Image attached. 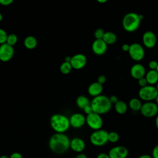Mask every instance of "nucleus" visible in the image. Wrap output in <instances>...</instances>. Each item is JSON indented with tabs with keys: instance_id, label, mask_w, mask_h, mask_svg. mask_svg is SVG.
<instances>
[{
	"instance_id": "25",
	"label": "nucleus",
	"mask_w": 158,
	"mask_h": 158,
	"mask_svg": "<svg viewBox=\"0 0 158 158\" xmlns=\"http://www.w3.org/2000/svg\"><path fill=\"white\" fill-rule=\"evenodd\" d=\"M72 69L73 68L71 65L70 62L64 61L60 65V71L62 73L65 74V75L69 74L72 71Z\"/></svg>"
},
{
	"instance_id": "48",
	"label": "nucleus",
	"mask_w": 158,
	"mask_h": 158,
	"mask_svg": "<svg viewBox=\"0 0 158 158\" xmlns=\"http://www.w3.org/2000/svg\"><path fill=\"white\" fill-rule=\"evenodd\" d=\"M2 20V14L0 12V22H1Z\"/></svg>"
},
{
	"instance_id": "22",
	"label": "nucleus",
	"mask_w": 158,
	"mask_h": 158,
	"mask_svg": "<svg viewBox=\"0 0 158 158\" xmlns=\"http://www.w3.org/2000/svg\"><path fill=\"white\" fill-rule=\"evenodd\" d=\"M76 104L80 109H83L86 106H87L88 105H90L91 102L89 101V99L86 96L81 95V96H79L77 98Z\"/></svg>"
},
{
	"instance_id": "43",
	"label": "nucleus",
	"mask_w": 158,
	"mask_h": 158,
	"mask_svg": "<svg viewBox=\"0 0 158 158\" xmlns=\"http://www.w3.org/2000/svg\"><path fill=\"white\" fill-rule=\"evenodd\" d=\"M155 124H156V127L158 130V114L157 115V117L156 118V120H155Z\"/></svg>"
},
{
	"instance_id": "8",
	"label": "nucleus",
	"mask_w": 158,
	"mask_h": 158,
	"mask_svg": "<svg viewBox=\"0 0 158 158\" xmlns=\"http://www.w3.org/2000/svg\"><path fill=\"white\" fill-rule=\"evenodd\" d=\"M86 123L89 128L95 131L101 129L103 125V120L101 115L93 112L87 115L86 117Z\"/></svg>"
},
{
	"instance_id": "50",
	"label": "nucleus",
	"mask_w": 158,
	"mask_h": 158,
	"mask_svg": "<svg viewBox=\"0 0 158 158\" xmlns=\"http://www.w3.org/2000/svg\"><path fill=\"white\" fill-rule=\"evenodd\" d=\"M156 71L158 72V65H157V69H156Z\"/></svg>"
},
{
	"instance_id": "19",
	"label": "nucleus",
	"mask_w": 158,
	"mask_h": 158,
	"mask_svg": "<svg viewBox=\"0 0 158 158\" xmlns=\"http://www.w3.org/2000/svg\"><path fill=\"white\" fill-rule=\"evenodd\" d=\"M148 85H154L158 82V72L156 70H149L145 75Z\"/></svg>"
},
{
	"instance_id": "36",
	"label": "nucleus",
	"mask_w": 158,
	"mask_h": 158,
	"mask_svg": "<svg viewBox=\"0 0 158 158\" xmlns=\"http://www.w3.org/2000/svg\"><path fill=\"white\" fill-rule=\"evenodd\" d=\"M13 2V0H0V4L2 6H9Z\"/></svg>"
},
{
	"instance_id": "42",
	"label": "nucleus",
	"mask_w": 158,
	"mask_h": 158,
	"mask_svg": "<svg viewBox=\"0 0 158 158\" xmlns=\"http://www.w3.org/2000/svg\"><path fill=\"white\" fill-rule=\"evenodd\" d=\"M71 59H72V57H70V56H67V57L65 58V62H70Z\"/></svg>"
},
{
	"instance_id": "33",
	"label": "nucleus",
	"mask_w": 158,
	"mask_h": 158,
	"mask_svg": "<svg viewBox=\"0 0 158 158\" xmlns=\"http://www.w3.org/2000/svg\"><path fill=\"white\" fill-rule=\"evenodd\" d=\"M83 110L84 112H85L86 115H89V114H91V113L93 112V109H92V107H91V104H90V105H88V106H86Z\"/></svg>"
},
{
	"instance_id": "16",
	"label": "nucleus",
	"mask_w": 158,
	"mask_h": 158,
	"mask_svg": "<svg viewBox=\"0 0 158 158\" xmlns=\"http://www.w3.org/2000/svg\"><path fill=\"white\" fill-rule=\"evenodd\" d=\"M146 69L144 67L140 64L133 65L130 69V74L131 77L136 80L143 78L146 75Z\"/></svg>"
},
{
	"instance_id": "41",
	"label": "nucleus",
	"mask_w": 158,
	"mask_h": 158,
	"mask_svg": "<svg viewBox=\"0 0 158 158\" xmlns=\"http://www.w3.org/2000/svg\"><path fill=\"white\" fill-rule=\"evenodd\" d=\"M138 158H152V156H151L148 154H143V155L140 156Z\"/></svg>"
},
{
	"instance_id": "39",
	"label": "nucleus",
	"mask_w": 158,
	"mask_h": 158,
	"mask_svg": "<svg viewBox=\"0 0 158 158\" xmlns=\"http://www.w3.org/2000/svg\"><path fill=\"white\" fill-rule=\"evenodd\" d=\"M129 49H130V45L128 44H123L122 46V49L125 52H128Z\"/></svg>"
},
{
	"instance_id": "32",
	"label": "nucleus",
	"mask_w": 158,
	"mask_h": 158,
	"mask_svg": "<svg viewBox=\"0 0 158 158\" xmlns=\"http://www.w3.org/2000/svg\"><path fill=\"white\" fill-rule=\"evenodd\" d=\"M152 157L158 158V144L155 146L152 151Z\"/></svg>"
},
{
	"instance_id": "12",
	"label": "nucleus",
	"mask_w": 158,
	"mask_h": 158,
	"mask_svg": "<svg viewBox=\"0 0 158 158\" xmlns=\"http://www.w3.org/2000/svg\"><path fill=\"white\" fill-rule=\"evenodd\" d=\"M108 154L110 158H126L128 155V150L123 146H117L110 149Z\"/></svg>"
},
{
	"instance_id": "46",
	"label": "nucleus",
	"mask_w": 158,
	"mask_h": 158,
	"mask_svg": "<svg viewBox=\"0 0 158 158\" xmlns=\"http://www.w3.org/2000/svg\"><path fill=\"white\" fill-rule=\"evenodd\" d=\"M0 158H9V157L6 156V155H2V156H0Z\"/></svg>"
},
{
	"instance_id": "10",
	"label": "nucleus",
	"mask_w": 158,
	"mask_h": 158,
	"mask_svg": "<svg viewBox=\"0 0 158 158\" xmlns=\"http://www.w3.org/2000/svg\"><path fill=\"white\" fill-rule=\"evenodd\" d=\"M14 54V49L13 46L6 43L0 45V60L2 62L10 60L12 58Z\"/></svg>"
},
{
	"instance_id": "7",
	"label": "nucleus",
	"mask_w": 158,
	"mask_h": 158,
	"mask_svg": "<svg viewBox=\"0 0 158 158\" xmlns=\"http://www.w3.org/2000/svg\"><path fill=\"white\" fill-rule=\"evenodd\" d=\"M128 53L130 57L135 61L141 60L145 54L143 47L138 43H134L130 45Z\"/></svg>"
},
{
	"instance_id": "1",
	"label": "nucleus",
	"mask_w": 158,
	"mask_h": 158,
	"mask_svg": "<svg viewBox=\"0 0 158 158\" xmlns=\"http://www.w3.org/2000/svg\"><path fill=\"white\" fill-rule=\"evenodd\" d=\"M70 140L64 133H56L49 139V147L54 153L60 154L65 152L70 148Z\"/></svg>"
},
{
	"instance_id": "21",
	"label": "nucleus",
	"mask_w": 158,
	"mask_h": 158,
	"mask_svg": "<svg viewBox=\"0 0 158 158\" xmlns=\"http://www.w3.org/2000/svg\"><path fill=\"white\" fill-rule=\"evenodd\" d=\"M102 40L107 45L112 44L116 42L117 36L112 31H107L105 32Z\"/></svg>"
},
{
	"instance_id": "20",
	"label": "nucleus",
	"mask_w": 158,
	"mask_h": 158,
	"mask_svg": "<svg viewBox=\"0 0 158 158\" xmlns=\"http://www.w3.org/2000/svg\"><path fill=\"white\" fill-rule=\"evenodd\" d=\"M24 46L29 49H33L37 46V40L33 36H28L24 40Z\"/></svg>"
},
{
	"instance_id": "34",
	"label": "nucleus",
	"mask_w": 158,
	"mask_h": 158,
	"mask_svg": "<svg viewBox=\"0 0 158 158\" xmlns=\"http://www.w3.org/2000/svg\"><path fill=\"white\" fill-rule=\"evenodd\" d=\"M106 81V77L104 75H101L98 77L97 82H98L99 83H100L101 85H103L104 83H105Z\"/></svg>"
},
{
	"instance_id": "24",
	"label": "nucleus",
	"mask_w": 158,
	"mask_h": 158,
	"mask_svg": "<svg viewBox=\"0 0 158 158\" xmlns=\"http://www.w3.org/2000/svg\"><path fill=\"white\" fill-rule=\"evenodd\" d=\"M114 107L115 111L119 114H124L127 112L128 108L127 104L124 101L120 100L114 104Z\"/></svg>"
},
{
	"instance_id": "15",
	"label": "nucleus",
	"mask_w": 158,
	"mask_h": 158,
	"mask_svg": "<svg viewBox=\"0 0 158 158\" xmlns=\"http://www.w3.org/2000/svg\"><path fill=\"white\" fill-rule=\"evenodd\" d=\"M143 43L148 48H152L157 43L156 35L151 31H146L143 35Z\"/></svg>"
},
{
	"instance_id": "31",
	"label": "nucleus",
	"mask_w": 158,
	"mask_h": 158,
	"mask_svg": "<svg viewBox=\"0 0 158 158\" xmlns=\"http://www.w3.org/2000/svg\"><path fill=\"white\" fill-rule=\"evenodd\" d=\"M138 81V84L141 86V88H143V87H144V86L148 85V81H147L145 77L139 79Z\"/></svg>"
},
{
	"instance_id": "30",
	"label": "nucleus",
	"mask_w": 158,
	"mask_h": 158,
	"mask_svg": "<svg viewBox=\"0 0 158 158\" xmlns=\"http://www.w3.org/2000/svg\"><path fill=\"white\" fill-rule=\"evenodd\" d=\"M158 65V62L156 60H151L149 62V67L150 69V70H156L157 69Z\"/></svg>"
},
{
	"instance_id": "27",
	"label": "nucleus",
	"mask_w": 158,
	"mask_h": 158,
	"mask_svg": "<svg viewBox=\"0 0 158 158\" xmlns=\"http://www.w3.org/2000/svg\"><path fill=\"white\" fill-rule=\"evenodd\" d=\"M119 139V135L115 131H110L108 133V141L114 143H117Z\"/></svg>"
},
{
	"instance_id": "29",
	"label": "nucleus",
	"mask_w": 158,
	"mask_h": 158,
	"mask_svg": "<svg viewBox=\"0 0 158 158\" xmlns=\"http://www.w3.org/2000/svg\"><path fill=\"white\" fill-rule=\"evenodd\" d=\"M104 33L105 32L102 28H97L94 31V35L96 40H99V39H102Z\"/></svg>"
},
{
	"instance_id": "45",
	"label": "nucleus",
	"mask_w": 158,
	"mask_h": 158,
	"mask_svg": "<svg viewBox=\"0 0 158 158\" xmlns=\"http://www.w3.org/2000/svg\"><path fill=\"white\" fill-rule=\"evenodd\" d=\"M138 16H139V19L141 20H142L143 19V18H144V16L142 14H138Z\"/></svg>"
},
{
	"instance_id": "38",
	"label": "nucleus",
	"mask_w": 158,
	"mask_h": 158,
	"mask_svg": "<svg viewBox=\"0 0 158 158\" xmlns=\"http://www.w3.org/2000/svg\"><path fill=\"white\" fill-rule=\"evenodd\" d=\"M96 158H110V157H109V156L108 154L102 152V153L99 154L97 156V157H96Z\"/></svg>"
},
{
	"instance_id": "35",
	"label": "nucleus",
	"mask_w": 158,
	"mask_h": 158,
	"mask_svg": "<svg viewBox=\"0 0 158 158\" xmlns=\"http://www.w3.org/2000/svg\"><path fill=\"white\" fill-rule=\"evenodd\" d=\"M109 100H110V102L112 104H115L118 101V98L115 96V95H112L110 96L109 98Z\"/></svg>"
},
{
	"instance_id": "23",
	"label": "nucleus",
	"mask_w": 158,
	"mask_h": 158,
	"mask_svg": "<svg viewBox=\"0 0 158 158\" xmlns=\"http://www.w3.org/2000/svg\"><path fill=\"white\" fill-rule=\"evenodd\" d=\"M129 107L133 111H139L141 110L142 104L140 100L136 98H133L129 101Z\"/></svg>"
},
{
	"instance_id": "11",
	"label": "nucleus",
	"mask_w": 158,
	"mask_h": 158,
	"mask_svg": "<svg viewBox=\"0 0 158 158\" xmlns=\"http://www.w3.org/2000/svg\"><path fill=\"white\" fill-rule=\"evenodd\" d=\"M87 63V58L83 54H77L72 57L70 64L73 69L79 70L83 68Z\"/></svg>"
},
{
	"instance_id": "3",
	"label": "nucleus",
	"mask_w": 158,
	"mask_h": 158,
	"mask_svg": "<svg viewBox=\"0 0 158 158\" xmlns=\"http://www.w3.org/2000/svg\"><path fill=\"white\" fill-rule=\"evenodd\" d=\"M50 125L56 133H64L70 126L69 118L61 114L52 115L50 118Z\"/></svg>"
},
{
	"instance_id": "37",
	"label": "nucleus",
	"mask_w": 158,
	"mask_h": 158,
	"mask_svg": "<svg viewBox=\"0 0 158 158\" xmlns=\"http://www.w3.org/2000/svg\"><path fill=\"white\" fill-rule=\"evenodd\" d=\"M9 158H23V157H22V155L20 153L17 152H13L9 156Z\"/></svg>"
},
{
	"instance_id": "17",
	"label": "nucleus",
	"mask_w": 158,
	"mask_h": 158,
	"mask_svg": "<svg viewBox=\"0 0 158 158\" xmlns=\"http://www.w3.org/2000/svg\"><path fill=\"white\" fill-rule=\"evenodd\" d=\"M70 148L76 152H81L85 148V143L80 138H74L70 140Z\"/></svg>"
},
{
	"instance_id": "2",
	"label": "nucleus",
	"mask_w": 158,
	"mask_h": 158,
	"mask_svg": "<svg viewBox=\"0 0 158 158\" xmlns=\"http://www.w3.org/2000/svg\"><path fill=\"white\" fill-rule=\"evenodd\" d=\"M91 106L93 112L99 115L104 114L108 112L111 107L112 104L110 102L109 98L105 95H99L94 97L91 101Z\"/></svg>"
},
{
	"instance_id": "26",
	"label": "nucleus",
	"mask_w": 158,
	"mask_h": 158,
	"mask_svg": "<svg viewBox=\"0 0 158 158\" xmlns=\"http://www.w3.org/2000/svg\"><path fill=\"white\" fill-rule=\"evenodd\" d=\"M17 41H18L17 36L15 34L11 33V34L8 35L7 41H6V43L9 44L10 46H13L14 45H15L17 43Z\"/></svg>"
},
{
	"instance_id": "18",
	"label": "nucleus",
	"mask_w": 158,
	"mask_h": 158,
	"mask_svg": "<svg viewBox=\"0 0 158 158\" xmlns=\"http://www.w3.org/2000/svg\"><path fill=\"white\" fill-rule=\"evenodd\" d=\"M103 90V86L102 85L99 83L98 82H93L88 86V92L89 94L91 96L96 97L98 96L101 95V93Z\"/></svg>"
},
{
	"instance_id": "6",
	"label": "nucleus",
	"mask_w": 158,
	"mask_h": 158,
	"mask_svg": "<svg viewBox=\"0 0 158 158\" xmlns=\"http://www.w3.org/2000/svg\"><path fill=\"white\" fill-rule=\"evenodd\" d=\"M138 95L139 98L142 100L146 102H150L152 100H155L158 95V91L156 86L148 85L139 89Z\"/></svg>"
},
{
	"instance_id": "13",
	"label": "nucleus",
	"mask_w": 158,
	"mask_h": 158,
	"mask_svg": "<svg viewBox=\"0 0 158 158\" xmlns=\"http://www.w3.org/2000/svg\"><path fill=\"white\" fill-rule=\"evenodd\" d=\"M70 126L75 128L82 127L86 123V117L81 113H74L69 118Z\"/></svg>"
},
{
	"instance_id": "4",
	"label": "nucleus",
	"mask_w": 158,
	"mask_h": 158,
	"mask_svg": "<svg viewBox=\"0 0 158 158\" xmlns=\"http://www.w3.org/2000/svg\"><path fill=\"white\" fill-rule=\"evenodd\" d=\"M141 20L138 14L135 12H129L125 15L122 20V26L128 32H133L139 27Z\"/></svg>"
},
{
	"instance_id": "49",
	"label": "nucleus",
	"mask_w": 158,
	"mask_h": 158,
	"mask_svg": "<svg viewBox=\"0 0 158 158\" xmlns=\"http://www.w3.org/2000/svg\"><path fill=\"white\" fill-rule=\"evenodd\" d=\"M156 89H157V91H158V82L157 83V84H156Z\"/></svg>"
},
{
	"instance_id": "9",
	"label": "nucleus",
	"mask_w": 158,
	"mask_h": 158,
	"mask_svg": "<svg viewBox=\"0 0 158 158\" xmlns=\"http://www.w3.org/2000/svg\"><path fill=\"white\" fill-rule=\"evenodd\" d=\"M141 114L146 117H152L158 114V105L152 101L146 102L142 104Z\"/></svg>"
},
{
	"instance_id": "51",
	"label": "nucleus",
	"mask_w": 158,
	"mask_h": 158,
	"mask_svg": "<svg viewBox=\"0 0 158 158\" xmlns=\"http://www.w3.org/2000/svg\"><path fill=\"white\" fill-rule=\"evenodd\" d=\"M126 158H129V157H126Z\"/></svg>"
},
{
	"instance_id": "47",
	"label": "nucleus",
	"mask_w": 158,
	"mask_h": 158,
	"mask_svg": "<svg viewBox=\"0 0 158 158\" xmlns=\"http://www.w3.org/2000/svg\"><path fill=\"white\" fill-rule=\"evenodd\" d=\"M155 101H156V103L158 105V95L157 96V97L156 98V99H155Z\"/></svg>"
},
{
	"instance_id": "28",
	"label": "nucleus",
	"mask_w": 158,
	"mask_h": 158,
	"mask_svg": "<svg viewBox=\"0 0 158 158\" xmlns=\"http://www.w3.org/2000/svg\"><path fill=\"white\" fill-rule=\"evenodd\" d=\"M7 36L6 31L2 28H0V44L6 43Z\"/></svg>"
},
{
	"instance_id": "5",
	"label": "nucleus",
	"mask_w": 158,
	"mask_h": 158,
	"mask_svg": "<svg viewBox=\"0 0 158 158\" xmlns=\"http://www.w3.org/2000/svg\"><path fill=\"white\" fill-rule=\"evenodd\" d=\"M91 143L95 146H102L108 142V132L104 130H98L90 135Z\"/></svg>"
},
{
	"instance_id": "40",
	"label": "nucleus",
	"mask_w": 158,
	"mask_h": 158,
	"mask_svg": "<svg viewBox=\"0 0 158 158\" xmlns=\"http://www.w3.org/2000/svg\"><path fill=\"white\" fill-rule=\"evenodd\" d=\"M75 158H87V156L83 153H79Z\"/></svg>"
},
{
	"instance_id": "44",
	"label": "nucleus",
	"mask_w": 158,
	"mask_h": 158,
	"mask_svg": "<svg viewBox=\"0 0 158 158\" xmlns=\"http://www.w3.org/2000/svg\"><path fill=\"white\" fill-rule=\"evenodd\" d=\"M98 2L99 3H105L107 2V0H98Z\"/></svg>"
},
{
	"instance_id": "14",
	"label": "nucleus",
	"mask_w": 158,
	"mask_h": 158,
	"mask_svg": "<svg viewBox=\"0 0 158 158\" xmlns=\"http://www.w3.org/2000/svg\"><path fill=\"white\" fill-rule=\"evenodd\" d=\"M92 51L93 52L98 55L101 56L105 54L107 49V44L103 41L102 39L95 40L92 44Z\"/></svg>"
}]
</instances>
